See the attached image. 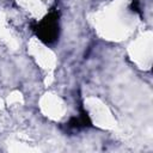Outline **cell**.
Masks as SVG:
<instances>
[{
  "label": "cell",
  "mask_w": 153,
  "mask_h": 153,
  "mask_svg": "<svg viewBox=\"0 0 153 153\" xmlns=\"http://www.w3.org/2000/svg\"><path fill=\"white\" fill-rule=\"evenodd\" d=\"M91 23L100 38L121 42L133 35L139 17L131 0H111L92 13Z\"/></svg>",
  "instance_id": "6da1fadb"
},
{
  "label": "cell",
  "mask_w": 153,
  "mask_h": 153,
  "mask_svg": "<svg viewBox=\"0 0 153 153\" xmlns=\"http://www.w3.org/2000/svg\"><path fill=\"white\" fill-rule=\"evenodd\" d=\"M128 56L137 68L142 71L151 69L153 59V33L151 30H145L130 42Z\"/></svg>",
  "instance_id": "7a4b0ae2"
},
{
  "label": "cell",
  "mask_w": 153,
  "mask_h": 153,
  "mask_svg": "<svg viewBox=\"0 0 153 153\" xmlns=\"http://www.w3.org/2000/svg\"><path fill=\"white\" fill-rule=\"evenodd\" d=\"M85 110L91 123L104 130H112L117 126V121L111 109L102 99L97 97H87L85 99Z\"/></svg>",
  "instance_id": "3957f363"
},
{
  "label": "cell",
  "mask_w": 153,
  "mask_h": 153,
  "mask_svg": "<svg viewBox=\"0 0 153 153\" xmlns=\"http://www.w3.org/2000/svg\"><path fill=\"white\" fill-rule=\"evenodd\" d=\"M27 53L35 63L48 74H51L57 66L56 54L37 37H32L27 42Z\"/></svg>",
  "instance_id": "277c9868"
},
{
  "label": "cell",
  "mask_w": 153,
  "mask_h": 153,
  "mask_svg": "<svg viewBox=\"0 0 153 153\" xmlns=\"http://www.w3.org/2000/svg\"><path fill=\"white\" fill-rule=\"evenodd\" d=\"M41 112L49 120L60 122L67 115V105L65 100L54 92L44 93L38 102Z\"/></svg>",
  "instance_id": "5b68a950"
},
{
  "label": "cell",
  "mask_w": 153,
  "mask_h": 153,
  "mask_svg": "<svg viewBox=\"0 0 153 153\" xmlns=\"http://www.w3.org/2000/svg\"><path fill=\"white\" fill-rule=\"evenodd\" d=\"M14 1L23 11H25L29 16H31L37 20H41L48 14L54 2V0H14Z\"/></svg>",
  "instance_id": "8992f818"
},
{
  "label": "cell",
  "mask_w": 153,
  "mask_h": 153,
  "mask_svg": "<svg viewBox=\"0 0 153 153\" xmlns=\"http://www.w3.org/2000/svg\"><path fill=\"white\" fill-rule=\"evenodd\" d=\"M0 42L12 49H17L19 44L13 27L11 26L7 18L2 14H0Z\"/></svg>",
  "instance_id": "52a82bcc"
},
{
  "label": "cell",
  "mask_w": 153,
  "mask_h": 153,
  "mask_svg": "<svg viewBox=\"0 0 153 153\" xmlns=\"http://www.w3.org/2000/svg\"><path fill=\"white\" fill-rule=\"evenodd\" d=\"M7 102H8V104H11V105L22 104V103H23V96H22V93H20L19 91H13L12 93L8 94Z\"/></svg>",
  "instance_id": "ba28073f"
},
{
  "label": "cell",
  "mask_w": 153,
  "mask_h": 153,
  "mask_svg": "<svg viewBox=\"0 0 153 153\" xmlns=\"http://www.w3.org/2000/svg\"><path fill=\"white\" fill-rule=\"evenodd\" d=\"M0 108H1V99H0Z\"/></svg>",
  "instance_id": "9c48e42d"
}]
</instances>
